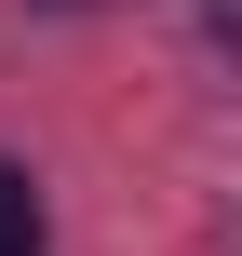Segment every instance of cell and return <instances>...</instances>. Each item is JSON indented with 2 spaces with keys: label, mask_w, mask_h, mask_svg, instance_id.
I'll return each mask as SVG.
<instances>
[{
  "label": "cell",
  "mask_w": 242,
  "mask_h": 256,
  "mask_svg": "<svg viewBox=\"0 0 242 256\" xmlns=\"http://www.w3.org/2000/svg\"><path fill=\"white\" fill-rule=\"evenodd\" d=\"M0 256H40V189H27V162H0Z\"/></svg>",
  "instance_id": "1"
}]
</instances>
